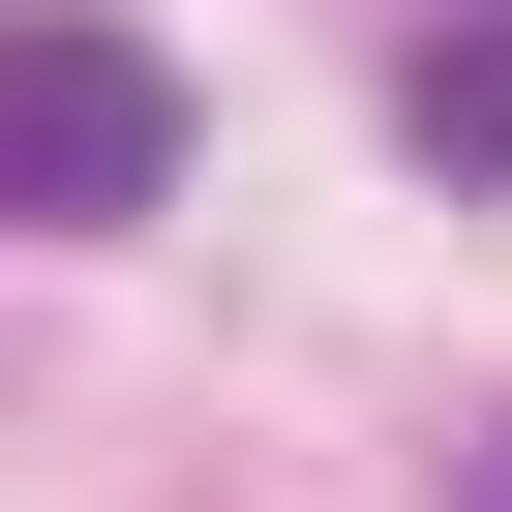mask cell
<instances>
[{
	"mask_svg": "<svg viewBox=\"0 0 512 512\" xmlns=\"http://www.w3.org/2000/svg\"><path fill=\"white\" fill-rule=\"evenodd\" d=\"M452 512H512V422H482V452H452Z\"/></svg>",
	"mask_w": 512,
	"mask_h": 512,
	"instance_id": "obj_3",
	"label": "cell"
},
{
	"mask_svg": "<svg viewBox=\"0 0 512 512\" xmlns=\"http://www.w3.org/2000/svg\"><path fill=\"white\" fill-rule=\"evenodd\" d=\"M392 151H422V181H512V0H422V61H392Z\"/></svg>",
	"mask_w": 512,
	"mask_h": 512,
	"instance_id": "obj_2",
	"label": "cell"
},
{
	"mask_svg": "<svg viewBox=\"0 0 512 512\" xmlns=\"http://www.w3.org/2000/svg\"><path fill=\"white\" fill-rule=\"evenodd\" d=\"M181 181V61L91 0H0V241H121Z\"/></svg>",
	"mask_w": 512,
	"mask_h": 512,
	"instance_id": "obj_1",
	"label": "cell"
}]
</instances>
